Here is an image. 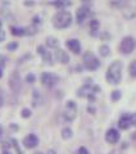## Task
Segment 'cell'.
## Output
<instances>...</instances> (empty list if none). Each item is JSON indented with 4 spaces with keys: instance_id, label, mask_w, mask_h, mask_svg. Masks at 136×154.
I'll return each instance as SVG.
<instances>
[{
    "instance_id": "e575fe53",
    "label": "cell",
    "mask_w": 136,
    "mask_h": 154,
    "mask_svg": "<svg viewBox=\"0 0 136 154\" xmlns=\"http://www.w3.org/2000/svg\"><path fill=\"white\" fill-rule=\"evenodd\" d=\"M3 105H4V96L0 93V107H3Z\"/></svg>"
},
{
    "instance_id": "44dd1931",
    "label": "cell",
    "mask_w": 136,
    "mask_h": 154,
    "mask_svg": "<svg viewBox=\"0 0 136 154\" xmlns=\"http://www.w3.org/2000/svg\"><path fill=\"white\" fill-rule=\"evenodd\" d=\"M128 75L132 77V79H136V60H132L128 66Z\"/></svg>"
},
{
    "instance_id": "d6a6232c",
    "label": "cell",
    "mask_w": 136,
    "mask_h": 154,
    "mask_svg": "<svg viewBox=\"0 0 136 154\" xmlns=\"http://www.w3.org/2000/svg\"><path fill=\"white\" fill-rule=\"evenodd\" d=\"M130 121H131V125L136 126V113H134V114L130 116Z\"/></svg>"
},
{
    "instance_id": "1f68e13d",
    "label": "cell",
    "mask_w": 136,
    "mask_h": 154,
    "mask_svg": "<svg viewBox=\"0 0 136 154\" xmlns=\"http://www.w3.org/2000/svg\"><path fill=\"white\" fill-rule=\"evenodd\" d=\"M79 154H89V150L85 148V146H81V148H79V152H77Z\"/></svg>"
},
{
    "instance_id": "60d3db41",
    "label": "cell",
    "mask_w": 136,
    "mask_h": 154,
    "mask_svg": "<svg viewBox=\"0 0 136 154\" xmlns=\"http://www.w3.org/2000/svg\"><path fill=\"white\" fill-rule=\"evenodd\" d=\"M2 76H3V71H2V69H0V77H2Z\"/></svg>"
},
{
    "instance_id": "52a82bcc",
    "label": "cell",
    "mask_w": 136,
    "mask_h": 154,
    "mask_svg": "<svg viewBox=\"0 0 136 154\" xmlns=\"http://www.w3.org/2000/svg\"><path fill=\"white\" fill-rule=\"evenodd\" d=\"M58 76L54 75V73H50V72H44L41 75V82L44 86L46 88H53L57 82H58Z\"/></svg>"
},
{
    "instance_id": "7c38bea8",
    "label": "cell",
    "mask_w": 136,
    "mask_h": 154,
    "mask_svg": "<svg viewBox=\"0 0 136 154\" xmlns=\"http://www.w3.org/2000/svg\"><path fill=\"white\" fill-rule=\"evenodd\" d=\"M37 53L42 57V60L45 62V63L51 64V54H50V51H48V50L45 49V46L39 45V46H37Z\"/></svg>"
},
{
    "instance_id": "e0dca14e",
    "label": "cell",
    "mask_w": 136,
    "mask_h": 154,
    "mask_svg": "<svg viewBox=\"0 0 136 154\" xmlns=\"http://www.w3.org/2000/svg\"><path fill=\"white\" fill-rule=\"evenodd\" d=\"M42 99H41V95L39 93V90H33L32 91V105L33 107H37L39 104H41Z\"/></svg>"
},
{
    "instance_id": "7a4b0ae2",
    "label": "cell",
    "mask_w": 136,
    "mask_h": 154,
    "mask_svg": "<svg viewBox=\"0 0 136 154\" xmlns=\"http://www.w3.org/2000/svg\"><path fill=\"white\" fill-rule=\"evenodd\" d=\"M72 23V14L68 11H59L53 17V25L55 28H67Z\"/></svg>"
},
{
    "instance_id": "4316f807",
    "label": "cell",
    "mask_w": 136,
    "mask_h": 154,
    "mask_svg": "<svg viewBox=\"0 0 136 154\" xmlns=\"http://www.w3.org/2000/svg\"><path fill=\"white\" fill-rule=\"evenodd\" d=\"M21 116H22L23 118H28L31 116V110L28 109V108H23L22 112H21Z\"/></svg>"
},
{
    "instance_id": "603a6c76",
    "label": "cell",
    "mask_w": 136,
    "mask_h": 154,
    "mask_svg": "<svg viewBox=\"0 0 136 154\" xmlns=\"http://www.w3.org/2000/svg\"><path fill=\"white\" fill-rule=\"evenodd\" d=\"M62 137L64 139V140H68V139L72 137V130L70 127H64L62 130Z\"/></svg>"
},
{
    "instance_id": "ffe728a7",
    "label": "cell",
    "mask_w": 136,
    "mask_h": 154,
    "mask_svg": "<svg viewBox=\"0 0 136 154\" xmlns=\"http://www.w3.org/2000/svg\"><path fill=\"white\" fill-rule=\"evenodd\" d=\"M46 45L50 46V48H58L59 41H58V38L54 37V36H48L46 37Z\"/></svg>"
},
{
    "instance_id": "836d02e7",
    "label": "cell",
    "mask_w": 136,
    "mask_h": 154,
    "mask_svg": "<svg viewBox=\"0 0 136 154\" xmlns=\"http://www.w3.org/2000/svg\"><path fill=\"white\" fill-rule=\"evenodd\" d=\"M4 38H5V32L0 30V41H4Z\"/></svg>"
},
{
    "instance_id": "f35d334b",
    "label": "cell",
    "mask_w": 136,
    "mask_h": 154,
    "mask_svg": "<svg viewBox=\"0 0 136 154\" xmlns=\"http://www.w3.org/2000/svg\"><path fill=\"white\" fill-rule=\"evenodd\" d=\"M3 154H12V153L9 150H3Z\"/></svg>"
},
{
    "instance_id": "6da1fadb",
    "label": "cell",
    "mask_w": 136,
    "mask_h": 154,
    "mask_svg": "<svg viewBox=\"0 0 136 154\" xmlns=\"http://www.w3.org/2000/svg\"><path fill=\"white\" fill-rule=\"evenodd\" d=\"M121 76H122V62L114 60L112 62V64L108 67L105 73V79L109 84L117 85L121 81Z\"/></svg>"
},
{
    "instance_id": "ac0fdd59",
    "label": "cell",
    "mask_w": 136,
    "mask_h": 154,
    "mask_svg": "<svg viewBox=\"0 0 136 154\" xmlns=\"http://www.w3.org/2000/svg\"><path fill=\"white\" fill-rule=\"evenodd\" d=\"M99 26H100V23L98 19H91L90 21V30H91V33L93 35H96V31H99Z\"/></svg>"
},
{
    "instance_id": "d6986e66",
    "label": "cell",
    "mask_w": 136,
    "mask_h": 154,
    "mask_svg": "<svg viewBox=\"0 0 136 154\" xmlns=\"http://www.w3.org/2000/svg\"><path fill=\"white\" fill-rule=\"evenodd\" d=\"M11 31H12V35H14V36H23V35H26L25 27H16V26H13V27H11Z\"/></svg>"
},
{
    "instance_id": "d4e9b609",
    "label": "cell",
    "mask_w": 136,
    "mask_h": 154,
    "mask_svg": "<svg viewBox=\"0 0 136 154\" xmlns=\"http://www.w3.org/2000/svg\"><path fill=\"white\" fill-rule=\"evenodd\" d=\"M37 31V28L35 26H30V27H25V32L26 35H35Z\"/></svg>"
},
{
    "instance_id": "cb8c5ba5",
    "label": "cell",
    "mask_w": 136,
    "mask_h": 154,
    "mask_svg": "<svg viewBox=\"0 0 136 154\" xmlns=\"http://www.w3.org/2000/svg\"><path fill=\"white\" fill-rule=\"evenodd\" d=\"M121 96H122V94H121L119 90H113V91H112V94H110V98H112L113 102H116V100H119Z\"/></svg>"
},
{
    "instance_id": "4fadbf2b",
    "label": "cell",
    "mask_w": 136,
    "mask_h": 154,
    "mask_svg": "<svg viewBox=\"0 0 136 154\" xmlns=\"http://www.w3.org/2000/svg\"><path fill=\"white\" fill-rule=\"evenodd\" d=\"M55 59H57L58 62H60V63L66 64V63H68V62H70V55H68L64 50L58 49V50L55 51Z\"/></svg>"
},
{
    "instance_id": "ba28073f",
    "label": "cell",
    "mask_w": 136,
    "mask_h": 154,
    "mask_svg": "<svg viewBox=\"0 0 136 154\" xmlns=\"http://www.w3.org/2000/svg\"><path fill=\"white\" fill-rule=\"evenodd\" d=\"M119 137H121L119 131L116 128H109L108 131L105 132V141L109 144H117Z\"/></svg>"
},
{
    "instance_id": "5b68a950",
    "label": "cell",
    "mask_w": 136,
    "mask_h": 154,
    "mask_svg": "<svg viewBox=\"0 0 136 154\" xmlns=\"http://www.w3.org/2000/svg\"><path fill=\"white\" fill-rule=\"evenodd\" d=\"M76 113H77V107H76V103L73 100H68L67 104H66V109L63 112V116H64V119L66 121H73L76 118Z\"/></svg>"
},
{
    "instance_id": "4dcf8cb0",
    "label": "cell",
    "mask_w": 136,
    "mask_h": 154,
    "mask_svg": "<svg viewBox=\"0 0 136 154\" xmlns=\"http://www.w3.org/2000/svg\"><path fill=\"white\" fill-rule=\"evenodd\" d=\"M26 81H27V82H28V84H32V82H33V81H35V76H33L32 73H30V75H27V76H26Z\"/></svg>"
},
{
    "instance_id": "3957f363",
    "label": "cell",
    "mask_w": 136,
    "mask_h": 154,
    "mask_svg": "<svg viewBox=\"0 0 136 154\" xmlns=\"http://www.w3.org/2000/svg\"><path fill=\"white\" fill-rule=\"evenodd\" d=\"M82 62H84V66L86 67L87 69H90V71L98 69L99 66H100L99 59H98V58H96L91 51H86V53H85L84 58H82Z\"/></svg>"
},
{
    "instance_id": "ab89813d",
    "label": "cell",
    "mask_w": 136,
    "mask_h": 154,
    "mask_svg": "<svg viewBox=\"0 0 136 154\" xmlns=\"http://www.w3.org/2000/svg\"><path fill=\"white\" fill-rule=\"evenodd\" d=\"M33 154H44V153H41V152H35Z\"/></svg>"
},
{
    "instance_id": "f546056e",
    "label": "cell",
    "mask_w": 136,
    "mask_h": 154,
    "mask_svg": "<svg viewBox=\"0 0 136 154\" xmlns=\"http://www.w3.org/2000/svg\"><path fill=\"white\" fill-rule=\"evenodd\" d=\"M17 46H18L17 42H11V44L7 45V49L8 50H14V49H17Z\"/></svg>"
},
{
    "instance_id": "8fae6325",
    "label": "cell",
    "mask_w": 136,
    "mask_h": 154,
    "mask_svg": "<svg viewBox=\"0 0 136 154\" xmlns=\"http://www.w3.org/2000/svg\"><path fill=\"white\" fill-rule=\"evenodd\" d=\"M66 46L71 51H73L75 54H79V53L81 51V44L77 38H68V40L66 41Z\"/></svg>"
},
{
    "instance_id": "9a60e30c",
    "label": "cell",
    "mask_w": 136,
    "mask_h": 154,
    "mask_svg": "<svg viewBox=\"0 0 136 154\" xmlns=\"http://www.w3.org/2000/svg\"><path fill=\"white\" fill-rule=\"evenodd\" d=\"M123 16H125V18H127V19H131V18L136 17V7L130 5L127 8H125L123 9Z\"/></svg>"
},
{
    "instance_id": "2e32d148",
    "label": "cell",
    "mask_w": 136,
    "mask_h": 154,
    "mask_svg": "<svg viewBox=\"0 0 136 154\" xmlns=\"http://www.w3.org/2000/svg\"><path fill=\"white\" fill-rule=\"evenodd\" d=\"M90 93H93V90H91V88H90V85H84L82 88L77 91V95L79 96H81V98H84V96H89L90 95Z\"/></svg>"
},
{
    "instance_id": "8992f818",
    "label": "cell",
    "mask_w": 136,
    "mask_h": 154,
    "mask_svg": "<svg viewBox=\"0 0 136 154\" xmlns=\"http://www.w3.org/2000/svg\"><path fill=\"white\" fill-rule=\"evenodd\" d=\"M9 88L12 89V91L14 93H18L21 90V86H22V81H21V76L17 71H13L11 76H9Z\"/></svg>"
},
{
    "instance_id": "74e56055",
    "label": "cell",
    "mask_w": 136,
    "mask_h": 154,
    "mask_svg": "<svg viewBox=\"0 0 136 154\" xmlns=\"http://www.w3.org/2000/svg\"><path fill=\"white\" fill-rule=\"evenodd\" d=\"M2 136H3V127L0 126V137H2Z\"/></svg>"
},
{
    "instance_id": "b9f144b4",
    "label": "cell",
    "mask_w": 136,
    "mask_h": 154,
    "mask_svg": "<svg viewBox=\"0 0 136 154\" xmlns=\"http://www.w3.org/2000/svg\"><path fill=\"white\" fill-rule=\"evenodd\" d=\"M2 26H3V23H2V21H0V30H2Z\"/></svg>"
},
{
    "instance_id": "484cf974",
    "label": "cell",
    "mask_w": 136,
    "mask_h": 154,
    "mask_svg": "<svg viewBox=\"0 0 136 154\" xmlns=\"http://www.w3.org/2000/svg\"><path fill=\"white\" fill-rule=\"evenodd\" d=\"M51 4L53 5H55V7H58V8H64V7L71 5V2H54Z\"/></svg>"
},
{
    "instance_id": "8d00e7d4",
    "label": "cell",
    "mask_w": 136,
    "mask_h": 154,
    "mask_svg": "<svg viewBox=\"0 0 136 154\" xmlns=\"http://www.w3.org/2000/svg\"><path fill=\"white\" fill-rule=\"evenodd\" d=\"M46 154H57L55 153V150H53V149H50V150H48V153Z\"/></svg>"
},
{
    "instance_id": "277c9868",
    "label": "cell",
    "mask_w": 136,
    "mask_h": 154,
    "mask_svg": "<svg viewBox=\"0 0 136 154\" xmlns=\"http://www.w3.org/2000/svg\"><path fill=\"white\" fill-rule=\"evenodd\" d=\"M134 48H135V38L132 36H125L119 44V50H121V53H123V54L132 53Z\"/></svg>"
},
{
    "instance_id": "7402d4cb",
    "label": "cell",
    "mask_w": 136,
    "mask_h": 154,
    "mask_svg": "<svg viewBox=\"0 0 136 154\" xmlns=\"http://www.w3.org/2000/svg\"><path fill=\"white\" fill-rule=\"evenodd\" d=\"M99 53H100V55H101V57L109 55V54H110V48H109L108 45H100V48H99Z\"/></svg>"
},
{
    "instance_id": "30bf717a",
    "label": "cell",
    "mask_w": 136,
    "mask_h": 154,
    "mask_svg": "<svg viewBox=\"0 0 136 154\" xmlns=\"http://www.w3.org/2000/svg\"><path fill=\"white\" fill-rule=\"evenodd\" d=\"M90 16V9L87 7H81L77 9V13H76V18H77V23H80V25H82L86 18Z\"/></svg>"
},
{
    "instance_id": "f1b7e54d",
    "label": "cell",
    "mask_w": 136,
    "mask_h": 154,
    "mask_svg": "<svg viewBox=\"0 0 136 154\" xmlns=\"http://www.w3.org/2000/svg\"><path fill=\"white\" fill-rule=\"evenodd\" d=\"M5 60H7V58L4 57L3 54H0V69H4V66H5Z\"/></svg>"
},
{
    "instance_id": "5bb4252c",
    "label": "cell",
    "mask_w": 136,
    "mask_h": 154,
    "mask_svg": "<svg viewBox=\"0 0 136 154\" xmlns=\"http://www.w3.org/2000/svg\"><path fill=\"white\" fill-rule=\"evenodd\" d=\"M130 125H131V121H130V116H128V114H125V116H122V117L119 118L118 126H119L121 130L128 128V127H130Z\"/></svg>"
},
{
    "instance_id": "d590c367",
    "label": "cell",
    "mask_w": 136,
    "mask_h": 154,
    "mask_svg": "<svg viewBox=\"0 0 136 154\" xmlns=\"http://www.w3.org/2000/svg\"><path fill=\"white\" fill-rule=\"evenodd\" d=\"M131 139H132V140H136V131L131 134Z\"/></svg>"
},
{
    "instance_id": "83f0119b",
    "label": "cell",
    "mask_w": 136,
    "mask_h": 154,
    "mask_svg": "<svg viewBox=\"0 0 136 154\" xmlns=\"http://www.w3.org/2000/svg\"><path fill=\"white\" fill-rule=\"evenodd\" d=\"M11 141L13 143V146H14V148H16V150H17V153H18V154H23V153H22V150H21V149H19V146H18V141L16 140V139H12V140H11Z\"/></svg>"
},
{
    "instance_id": "9c48e42d",
    "label": "cell",
    "mask_w": 136,
    "mask_h": 154,
    "mask_svg": "<svg viewBox=\"0 0 136 154\" xmlns=\"http://www.w3.org/2000/svg\"><path fill=\"white\" fill-rule=\"evenodd\" d=\"M37 144H39V137L35 134H30L23 139V145H25V148H27V149L35 148V146H37Z\"/></svg>"
}]
</instances>
